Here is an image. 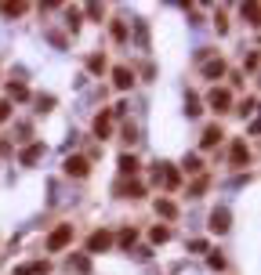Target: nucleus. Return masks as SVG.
Here are the masks:
<instances>
[{
    "label": "nucleus",
    "instance_id": "1",
    "mask_svg": "<svg viewBox=\"0 0 261 275\" xmlns=\"http://www.w3.org/2000/svg\"><path fill=\"white\" fill-rule=\"evenodd\" d=\"M69 239H73V224H58V228L48 235V250H51V254H58V250H66V246H69Z\"/></svg>",
    "mask_w": 261,
    "mask_h": 275
},
{
    "label": "nucleus",
    "instance_id": "2",
    "mask_svg": "<svg viewBox=\"0 0 261 275\" xmlns=\"http://www.w3.org/2000/svg\"><path fill=\"white\" fill-rule=\"evenodd\" d=\"M116 239H113V232H105V228H98V232H91L87 235V254H102V250H109Z\"/></svg>",
    "mask_w": 261,
    "mask_h": 275
},
{
    "label": "nucleus",
    "instance_id": "3",
    "mask_svg": "<svg viewBox=\"0 0 261 275\" xmlns=\"http://www.w3.org/2000/svg\"><path fill=\"white\" fill-rule=\"evenodd\" d=\"M207 102H210V109H214V112H229V105H232V94H229L225 87H214Z\"/></svg>",
    "mask_w": 261,
    "mask_h": 275
},
{
    "label": "nucleus",
    "instance_id": "4",
    "mask_svg": "<svg viewBox=\"0 0 261 275\" xmlns=\"http://www.w3.org/2000/svg\"><path fill=\"white\" fill-rule=\"evenodd\" d=\"M66 174L69 178H87V174H91V163H87L83 156H69V160H66Z\"/></svg>",
    "mask_w": 261,
    "mask_h": 275
},
{
    "label": "nucleus",
    "instance_id": "5",
    "mask_svg": "<svg viewBox=\"0 0 261 275\" xmlns=\"http://www.w3.org/2000/svg\"><path fill=\"white\" fill-rule=\"evenodd\" d=\"M229 221H232V214H229L225 207H222V210H214V214H210V232H217V235H225V232L232 228Z\"/></svg>",
    "mask_w": 261,
    "mask_h": 275
},
{
    "label": "nucleus",
    "instance_id": "6",
    "mask_svg": "<svg viewBox=\"0 0 261 275\" xmlns=\"http://www.w3.org/2000/svg\"><path fill=\"white\" fill-rule=\"evenodd\" d=\"M48 271H51L48 261H33V264H18L15 268V275H48Z\"/></svg>",
    "mask_w": 261,
    "mask_h": 275
},
{
    "label": "nucleus",
    "instance_id": "7",
    "mask_svg": "<svg viewBox=\"0 0 261 275\" xmlns=\"http://www.w3.org/2000/svg\"><path fill=\"white\" fill-rule=\"evenodd\" d=\"M113 80H116V87H120V91H127L130 84H135V72H130L127 65H116V69H113Z\"/></svg>",
    "mask_w": 261,
    "mask_h": 275
},
{
    "label": "nucleus",
    "instance_id": "8",
    "mask_svg": "<svg viewBox=\"0 0 261 275\" xmlns=\"http://www.w3.org/2000/svg\"><path fill=\"white\" fill-rule=\"evenodd\" d=\"M160 167H163V170H156V178L163 174V185H167V188H178V185H182V174L174 170L170 163H160Z\"/></svg>",
    "mask_w": 261,
    "mask_h": 275
},
{
    "label": "nucleus",
    "instance_id": "9",
    "mask_svg": "<svg viewBox=\"0 0 261 275\" xmlns=\"http://www.w3.org/2000/svg\"><path fill=\"white\" fill-rule=\"evenodd\" d=\"M69 271L87 275V271H91V257H87V254H73V257H69Z\"/></svg>",
    "mask_w": 261,
    "mask_h": 275
},
{
    "label": "nucleus",
    "instance_id": "10",
    "mask_svg": "<svg viewBox=\"0 0 261 275\" xmlns=\"http://www.w3.org/2000/svg\"><path fill=\"white\" fill-rule=\"evenodd\" d=\"M203 76H207V80H217V76H225V62H222V58H210V62L203 65Z\"/></svg>",
    "mask_w": 261,
    "mask_h": 275
},
{
    "label": "nucleus",
    "instance_id": "11",
    "mask_svg": "<svg viewBox=\"0 0 261 275\" xmlns=\"http://www.w3.org/2000/svg\"><path fill=\"white\" fill-rule=\"evenodd\" d=\"M40 156H44V145L36 141V145H29V148H22V156H18V160H22L26 167H33V163L40 160Z\"/></svg>",
    "mask_w": 261,
    "mask_h": 275
},
{
    "label": "nucleus",
    "instance_id": "12",
    "mask_svg": "<svg viewBox=\"0 0 261 275\" xmlns=\"http://www.w3.org/2000/svg\"><path fill=\"white\" fill-rule=\"evenodd\" d=\"M222 138H225V134H222V127H217V123H214V127H207V131H203V148H214Z\"/></svg>",
    "mask_w": 261,
    "mask_h": 275
},
{
    "label": "nucleus",
    "instance_id": "13",
    "mask_svg": "<svg viewBox=\"0 0 261 275\" xmlns=\"http://www.w3.org/2000/svg\"><path fill=\"white\" fill-rule=\"evenodd\" d=\"M116 192H120V195H127V199H138V195H142V192H145V188H142V185H138V181H127V185H120V188H116Z\"/></svg>",
    "mask_w": 261,
    "mask_h": 275
},
{
    "label": "nucleus",
    "instance_id": "14",
    "mask_svg": "<svg viewBox=\"0 0 261 275\" xmlns=\"http://www.w3.org/2000/svg\"><path fill=\"white\" fill-rule=\"evenodd\" d=\"M232 163H236V167H243V163H250V152H247V145H240V141L232 145Z\"/></svg>",
    "mask_w": 261,
    "mask_h": 275
},
{
    "label": "nucleus",
    "instance_id": "15",
    "mask_svg": "<svg viewBox=\"0 0 261 275\" xmlns=\"http://www.w3.org/2000/svg\"><path fill=\"white\" fill-rule=\"evenodd\" d=\"M156 214H160V217H174V214H178V207H174L170 199H156Z\"/></svg>",
    "mask_w": 261,
    "mask_h": 275
},
{
    "label": "nucleus",
    "instance_id": "16",
    "mask_svg": "<svg viewBox=\"0 0 261 275\" xmlns=\"http://www.w3.org/2000/svg\"><path fill=\"white\" fill-rule=\"evenodd\" d=\"M8 94H11V98H18V102H26V98H29V87H26V84H15V80H11V84H8Z\"/></svg>",
    "mask_w": 261,
    "mask_h": 275
},
{
    "label": "nucleus",
    "instance_id": "17",
    "mask_svg": "<svg viewBox=\"0 0 261 275\" xmlns=\"http://www.w3.org/2000/svg\"><path fill=\"white\" fill-rule=\"evenodd\" d=\"M116 239H120V246H127V250H130V246H135V239H138V232H135V228H123Z\"/></svg>",
    "mask_w": 261,
    "mask_h": 275
},
{
    "label": "nucleus",
    "instance_id": "18",
    "mask_svg": "<svg viewBox=\"0 0 261 275\" xmlns=\"http://www.w3.org/2000/svg\"><path fill=\"white\" fill-rule=\"evenodd\" d=\"M149 239H153V243H167V239H170V228H163V224H156V228L149 232Z\"/></svg>",
    "mask_w": 261,
    "mask_h": 275
},
{
    "label": "nucleus",
    "instance_id": "19",
    "mask_svg": "<svg viewBox=\"0 0 261 275\" xmlns=\"http://www.w3.org/2000/svg\"><path fill=\"white\" fill-rule=\"evenodd\" d=\"M120 170L123 174H135L138 170V160H135V156H120Z\"/></svg>",
    "mask_w": 261,
    "mask_h": 275
},
{
    "label": "nucleus",
    "instance_id": "20",
    "mask_svg": "<svg viewBox=\"0 0 261 275\" xmlns=\"http://www.w3.org/2000/svg\"><path fill=\"white\" fill-rule=\"evenodd\" d=\"M182 167H185L189 174H200V170H203V163H200V156H185V163H182Z\"/></svg>",
    "mask_w": 261,
    "mask_h": 275
},
{
    "label": "nucleus",
    "instance_id": "21",
    "mask_svg": "<svg viewBox=\"0 0 261 275\" xmlns=\"http://www.w3.org/2000/svg\"><path fill=\"white\" fill-rule=\"evenodd\" d=\"M95 134L98 138H109V116H98V120H95Z\"/></svg>",
    "mask_w": 261,
    "mask_h": 275
},
{
    "label": "nucleus",
    "instance_id": "22",
    "mask_svg": "<svg viewBox=\"0 0 261 275\" xmlns=\"http://www.w3.org/2000/svg\"><path fill=\"white\" fill-rule=\"evenodd\" d=\"M87 69H91V72H102V69H105V58H102V55H91V58H87Z\"/></svg>",
    "mask_w": 261,
    "mask_h": 275
},
{
    "label": "nucleus",
    "instance_id": "23",
    "mask_svg": "<svg viewBox=\"0 0 261 275\" xmlns=\"http://www.w3.org/2000/svg\"><path fill=\"white\" fill-rule=\"evenodd\" d=\"M185 112H189V116H200V112H203V109H200V98L189 94V98H185Z\"/></svg>",
    "mask_w": 261,
    "mask_h": 275
},
{
    "label": "nucleus",
    "instance_id": "24",
    "mask_svg": "<svg viewBox=\"0 0 261 275\" xmlns=\"http://www.w3.org/2000/svg\"><path fill=\"white\" fill-rule=\"evenodd\" d=\"M243 18H247L250 26H257V8H254V4H243Z\"/></svg>",
    "mask_w": 261,
    "mask_h": 275
},
{
    "label": "nucleus",
    "instance_id": "25",
    "mask_svg": "<svg viewBox=\"0 0 261 275\" xmlns=\"http://www.w3.org/2000/svg\"><path fill=\"white\" fill-rule=\"evenodd\" d=\"M0 11H4V15H22L26 4H0Z\"/></svg>",
    "mask_w": 261,
    "mask_h": 275
},
{
    "label": "nucleus",
    "instance_id": "26",
    "mask_svg": "<svg viewBox=\"0 0 261 275\" xmlns=\"http://www.w3.org/2000/svg\"><path fill=\"white\" fill-rule=\"evenodd\" d=\"M113 36H116V40H127V26L123 22H113Z\"/></svg>",
    "mask_w": 261,
    "mask_h": 275
},
{
    "label": "nucleus",
    "instance_id": "27",
    "mask_svg": "<svg viewBox=\"0 0 261 275\" xmlns=\"http://www.w3.org/2000/svg\"><path fill=\"white\" fill-rule=\"evenodd\" d=\"M210 268L222 271V268H225V257H222V254H210Z\"/></svg>",
    "mask_w": 261,
    "mask_h": 275
},
{
    "label": "nucleus",
    "instance_id": "28",
    "mask_svg": "<svg viewBox=\"0 0 261 275\" xmlns=\"http://www.w3.org/2000/svg\"><path fill=\"white\" fill-rule=\"evenodd\" d=\"M123 138H127V141H138V131L130 127V123H127V127H123Z\"/></svg>",
    "mask_w": 261,
    "mask_h": 275
},
{
    "label": "nucleus",
    "instance_id": "29",
    "mask_svg": "<svg viewBox=\"0 0 261 275\" xmlns=\"http://www.w3.org/2000/svg\"><path fill=\"white\" fill-rule=\"evenodd\" d=\"M8 116H11V105H8V102H0V123H4Z\"/></svg>",
    "mask_w": 261,
    "mask_h": 275
}]
</instances>
